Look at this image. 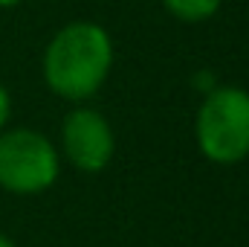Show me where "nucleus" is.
I'll list each match as a JSON object with an SVG mask.
<instances>
[{"label": "nucleus", "mask_w": 249, "mask_h": 247, "mask_svg": "<svg viewBox=\"0 0 249 247\" xmlns=\"http://www.w3.org/2000/svg\"><path fill=\"white\" fill-rule=\"evenodd\" d=\"M9 111H12V99H9V90L0 84V128L9 120Z\"/></svg>", "instance_id": "423d86ee"}, {"label": "nucleus", "mask_w": 249, "mask_h": 247, "mask_svg": "<svg viewBox=\"0 0 249 247\" xmlns=\"http://www.w3.org/2000/svg\"><path fill=\"white\" fill-rule=\"evenodd\" d=\"M55 145L32 128L0 134V189L12 195H41L58 181Z\"/></svg>", "instance_id": "7ed1b4c3"}, {"label": "nucleus", "mask_w": 249, "mask_h": 247, "mask_svg": "<svg viewBox=\"0 0 249 247\" xmlns=\"http://www.w3.org/2000/svg\"><path fill=\"white\" fill-rule=\"evenodd\" d=\"M61 143L67 160L75 169L90 172V175L102 172L116 151L113 128L93 108H75L67 114L61 125Z\"/></svg>", "instance_id": "20e7f679"}, {"label": "nucleus", "mask_w": 249, "mask_h": 247, "mask_svg": "<svg viewBox=\"0 0 249 247\" xmlns=\"http://www.w3.org/2000/svg\"><path fill=\"white\" fill-rule=\"evenodd\" d=\"M223 0H162L165 12L183 23H200V21H209L217 9H220Z\"/></svg>", "instance_id": "39448f33"}, {"label": "nucleus", "mask_w": 249, "mask_h": 247, "mask_svg": "<svg viewBox=\"0 0 249 247\" xmlns=\"http://www.w3.org/2000/svg\"><path fill=\"white\" fill-rule=\"evenodd\" d=\"M113 67L110 35L93 21L61 26L44 53V79L53 93L70 102L90 99Z\"/></svg>", "instance_id": "f257e3e1"}, {"label": "nucleus", "mask_w": 249, "mask_h": 247, "mask_svg": "<svg viewBox=\"0 0 249 247\" xmlns=\"http://www.w3.org/2000/svg\"><path fill=\"white\" fill-rule=\"evenodd\" d=\"M194 134L212 163H241L249 154V93L232 84L212 87L197 111Z\"/></svg>", "instance_id": "f03ea898"}, {"label": "nucleus", "mask_w": 249, "mask_h": 247, "mask_svg": "<svg viewBox=\"0 0 249 247\" xmlns=\"http://www.w3.org/2000/svg\"><path fill=\"white\" fill-rule=\"evenodd\" d=\"M0 247H15V242H12V239H6V236L0 233Z\"/></svg>", "instance_id": "6e6552de"}, {"label": "nucleus", "mask_w": 249, "mask_h": 247, "mask_svg": "<svg viewBox=\"0 0 249 247\" xmlns=\"http://www.w3.org/2000/svg\"><path fill=\"white\" fill-rule=\"evenodd\" d=\"M18 3H23V0H0V9H12V6H18Z\"/></svg>", "instance_id": "0eeeda50"}]
</instances>
